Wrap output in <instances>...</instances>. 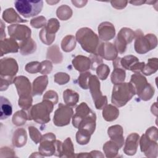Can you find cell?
<instances>
[{
    "label": "cell",
    "mask_w": 158,
    "mask_h": 158,
    "mask_svg": "<svg viewBox=\"0 0 158 158\" xmlns=\"http://www.w3.org/2000/svg\"><path fill=\"white\" fill-rule=\"evenodd\" d=\"M32 96L25 98H19L18 101V104L23 110H28L30 108L32 104Z\"/></svg>",
    "instance_id": "bcb514c9"
},
{
    "label": "cell",
    "mask_w": 158,
    "mask_h": 158,
    "mask_svg": "<svg viewBox=\"0 0 158 158\" xmlns=\"http://www.w3.org/2000/svg\"><path fill=\"white\" fill-rule=\"evenodd\" d=\"M140 148L141 152H144L146 156L149 157H154L153 153L157 156V141L149 139L146 135H143L140 138Z\"/></svg>",
    "instance_id": "9a60e30c"
},
{
    "label": "cell",
    "mask_w": 158,
    "mask_h": 158,
    "mask_svg": "<svg viewBox=\"0 0 158 158\" xmlns=\"http://www.w3.org/2000/svg\"><path fill=\"white\" fill-rule=\"evenodd\" d=\"M96 72L99 78L102 80H104L107 78L109 74L110 69L107 65L101 64L96 68Z\"/></svg>",
    "instance_id": "f35d334b"
},
{
    "label": "cell",
    "mask_w": 158,
    "mask_h": 158,
    "mask_svg": "<svg viewBox=\"0 0 158 158\" xmlns=\"http://www.w3.org/2000/svg\"><path fill=\"white\" fill-rule=\"evenodd\" d=\"M119 115V110L115 106L109 104L106 105L102 110V117L105 120L112 122L115 120Z\"/></svg>",
    "instance_id": "484cf974"
},
{
    "label": "cell",
    "mask_w": 158,
    "mask_h": 158,
    "mask_svg": "<svg viewBox=\"0 0 158 158\" xmlns=\"http://www.w3.org/2000/svg\"><path fill=\"white\" fill-rule=\"evenodd\" d=\"M17 12L25 18L35 16L40 14L43 7V1L18 0L14 2Z\"/></svg>",
    "instance_id": "5b68a950"
},
{
    "label": "cell",
    "mask_w": 158,
    "mask_h": 158,
    "mask_svg": "<svg viewBox=\"0 0 158 158\" xmlns=\"http://www.w3.org/2000/svg\"><path fill=\"white\" fill-rule=\"evenodd\" d=\"M144 65H145V63L144 62H138L132 66L130 70L135 73H139L140 72H142Z\"/></svg>",
    "instance_id": "db71d44e"
},
{
    "label": "cell",
    "mask_w": 158,
    "mask_h": 158,
    "mask_svg": "<svg viewBox=\"0 0 158 158\" xmlns=\"http://www.w3.org/2000/svg\"><path fill=\"white\" fill-rule=\"evenodd\" d=\"M56 136L52 133H47L42 136L39 146V152L43 156H51L56 152Z\"/></svg>",
    "instance_id": "30bf717a"
},
{
    "label": "cell",
    "mask_w": 158,
    "mask_h": 158,
    "mask_svg": "<svg viewBox=\"0 0 158 158\" xmlns=\"http://www.w3.org/2000/svg\"><path fill=\"white\" fill-rule=\"evenodd\" d=\"M56 15L60 20H67L72 17V10L67 5H62L57 8Z\"/></svg>",
    "instance_id": "836d02e7"
},
{
    "label": "cell",
    "mask_w": 158,
    "mask_h": 158,
    "mask_svg": "<svg viewBox=\"0 0 158 158\" xmlns=\"http://www.w3.org/2000/svg\"><path fill=\"white\" fill-rule=\"evenodd\" d=\"M48 83V78L46 75L37 77L33 82L32 96L41 95Z\"/></svg>",
    "instance_id": "44dd1931"
},
{
    "label": "cell",
    "mask_w": 158,
    "mask_h": 158,
    "mask_svg": "<svg viewBox=\"0 0 158 158\" xmlns=\"http://www.w3.org/2000/svg\"><path fill=\"white\" fill-rule=\"evenodd\" d=\"M20 52L22 55L26 56L34 52L36 49V43L31 38L23 41L19 46Z\"/></svg>",
    "instance_id": "4316f807"
},
{
    "label": "cell",
    "mask_w": 158,
    "mask_h": 158,
    "mask_svg": "<svg viewBox=\"0 0 158 158\" xmlns=\"http://www.w3.org/2000/svg\"><path fill=\"white\" fill-rule=\"evenodd\" d=\"M91 134L86 131L78 130L76 134L77 142L81 145L86 144L89 143L91 138Z\"/></svg>",
    "instance_id": "74e56055"
},
{
    "label": "cell",
    "mask_w": 158,
    "mask_h": 158,
    "mask_svg": "<svg viewBox=\"0 0 158 158\" xmlns=\"http://www.w3.org/2000/svg\"><path fill=\"white\" fill-rule=\"evenodd\" d=\"M2 17L4 20L9 23L27 22V20H23L22 18H21L13 8L6 9L3 12Z\"/></svg>",
    "instance_id": "603a6c76"
},
{
    "label": "cell",
    "mask_w": 158,
    "mask_h": 158,
    "mask_svg": "<svg viewBox=\"0 0 158 158\" xmlns=\"http://www.w3.org/2000/svg\"><path fill=\"white\" fill-rule=\"evenodd\" d=\"M39 36L41 41L46 45L51 44L55 40V35L48 34L44 28L40 31Z\"/></svg>",
    "instance_id": "60d3db41"
},
{
    "label": "cell",
    "mask_w": 158,
    "mask_h": 158,
    "mask_svg": "<svg viewBox=\"0 0 158 158\" xmlns=\"http://www.w3.org/2000/svg\"><path fill=\"white\" fill-rule=\"evenodd\" d=\"M157 70V59L152 58L148 60V64H145L142 73L146 75H151Z\"/></svg>",
    "instance_id": "e575fe53"
},
{
    "label": "cell",
    "mask_w": 158,
    "mask_h": 158,
    "mask_svg": "<svg viewBox=\"0 0 158 158\" xmlns=\"http://www.w3.org/2000/svg\"><path fill=\"white\" fill-rule=\"evenodd\" d=\"M60 27V23L56 19H51L43 27L45 31L49 35H55Z\"/></svg>",
    "instance_id": "8d00e7d4"
},
{
    "label": "cell",
    "mask_w": 158,
    "mask_h": 158,
    "mask_svg": "<svg viewBox=\"0 0 158 158\" xmlns=\"http://www.w3.org/2000/svg\"><path fill=\"white\" fill-rule=\"evenodd\" d=\"M25 70L30 73H35L40 72L41 62L35 61L28 63L25 68Z\"/></svg>",
    "instance_id": "7bdbcfd3"
},
{
    "label": "cell",
    "mask_w": 158,
    "mask_h": 158,
    "mask_svg": "<svg viewBox=\"0 0 158 158\" xmlns=\"http://www.w3.org/2000/svg\"><path fill=\"white\" fill-rule=\"evenodd\" d=\"M89 59L91 60V68L92 70H94L96 69V68L102 64V60L101 57L98 56V54H92L89 56Z\"/></svg>",
    "instance_id": "7dc6e473"
},
{
    "label": "cell",
    "mask_w": 158,
    "mask_h": 158,
    "mask_svg": "<svg viewBox=\"0 0 158 158\" xmlns=\"http://www.w3.org/2000/svg\"><path fill=\"white\" fill-rule=\"evenodd\" d=\"M139 136L136 133L129 135L126 139L125 145L123 149L124 152L128 156L134 155L137 150Z\"/></svg>",
    "instance_id": "ac0fdd59"
},
{
    "label": "cell",
    "mask_w": 158,
    "mask_h": 158,
    "mask_svg": "<svg viewBox=\"0 0 158 158\" xmlns=\"http://www.w3.org/2000/svg\"><path fill=\"white\" fill-rule=\"evenodd\" d=\"M76 46L75 38L73 35H67L61 42V48L65 52H70L74 49Z\"/></svg>",
    "instance_id": "1f68e13d"
},
{
    "label": "cell",
    "mask_w": 158,
    "mask_h": 158,
    "mask_svg": "<svg viewBox=\"0 0 158 158\" xmlns=\"http://www.w3.org/2000/svg\"><path fill=\"white\" fill-rule=\"evenodd\" d=\"M93 111L88 106L86 103L81 102L79 106H78L75 109V114L72 118V124L74 127L77 128L79 122L88 116Z\"/></svg>",
    "instance_id": "d6986e66"
},
{
    "label": "cell",
    "mask_w": 158,
    "mask_h": 158,
    "mask_svg": "<svg viewBox=\"0 0 158 158\" xmlns=\"http://www.w3.org/2000/svg\"><path fill=\"white\" fill-rule=\"evenodd\" d=\"M43 99H48L55 105L58 102V95L56 91L49 90L44 94Z\"/></svg>",
    "instance_id": "681fc988"
},
{
    "label": "cell",
    "mask_w": 158,
    "mask_h": 158,
    "mask_svg": "<svg viewBox=\"0 0 158 158\" xmlns=\"http://www.w3.org/2000/svg\"><path fill=\"white\" fill-rule=\"evenodd\" d=\"M52 69V65L51 61L46 60L41 62L40 73L44 75L49 73Z\"/></svg>",
    "instance_id": "c3c4849f"
},
{
    "label": "cell",
    "mask_w": 158,
    "mask_h": 158,
    "mask_svg": "<svg viewBox=\"0 0 158 158\" xmlns=\"http://www.w3.org/2000/svg\"><path fill=\"white\" fill-rule=\"evenodd\" d=\"M91 75V73L89 72H82L78 77V85L83 89H88V80Z\"/></svg>",
    "instance_id": "ab89813d"
},
{
    "label": "cell",
    "mask_w": 158,
    "mask_h": 158,
    "mask_svg": "<svg viewBox=\"0 0 158 158\" xmlns=\"http://www.w3.org/2000/svg\"><path fill=\"white\" fill-rule=\"evenodd\" d=\"M135 37V31L128 28H122L119 31L115 41L114 46L118 52L123 54L125 52L127 45L130 43Z\"/></svg>",
    "instance_id": "9c48e42d"
},
{
    "label": "cell",
    "mask_w": 158,
    "mask_h": 158,
    "mask_svg": "<svg viewBox=\"0 0 158 158\" xmlns=\"http://www.w3.org/2000/svg\"><path fill=\"white\" fill-rule=\"evenodd\" d=\"M135 94V90L132 84L121 83L115 84L112 89L111 102L120 107L125 106Z\"/></svg>",
    "instance_id": "7a4b0ae2"
},
{
    "label": "cell",
    "mask_w": 158,
    "mask_h": 158,
    "mask_svg": "<svg viewBox=\"0 0 158 158\" xmlns=\"http://www.w3.org/2000/svg\"><path fill=\"white\" fill-rule=\"evenodd\" d=\"M135 49L138 54H142L155 48L157 44V37L153 34L143 35V33L138 30L135 31Z\"/></svg>",
    "instance_id": "8992f818"
},
{
    "label": "cell",
    "mask_w": 158,
    "mask_h": 158,
    "mask_svg": "<svg viewBox=\"0 0 158 158\" xmlns=\"http://www.w3.org/2000/svg\"><path fill=\"white\" fill-rule=\"evenodd\" d=\"M27 141V135L26 130L23 128L17 129L12 136V144L17 147L20 148L23 146Z\"/></svg>",
    "instance_id": "cb8c5ba5"
},
{
    "label": "cell",
    "mask_w": 158,
    "mask_h": 158,
    "mask_svg": "<svg viewBox=\"0 0 158 158\" xmlns=\"http://www.w3.org/2000/svg\"><path fill=\"white\" fill-rule=\"evenodd\" d=\"M130 3L135 5V6H140L142 4H144V2H146V1H130Z\"/></svg>",
    "instance_id": "6f0895ef"
},
{
    "label": "cell",
    "mask_w": 158,
    "mask_h": 158,
    "mask_svg": "<svg viewBox=\"0 0 158 158\" xmlns=\"http://www.w3.org/2000/svg\"><path fill=\"white\" fill-rule=\"evenodd\" d=\"M87 2H88L87 1H72V4L77 7H81L83 6H85V4L87 3Z\"/></svg>",
    "instance_id": "11a10c76"
},
{
    "label": "cell",
    "mask_w": 158,
    "mask_h": 158,
    "mask_svg": "<svg viewBox=\"0 0 158 158\" xmlns=\"http://www.w3.org/2000/svg\"><path fill=\"white\" fill-rule=\"evenodd\" d=\"M75 37L83 50L91 54H97L99 45V38L91 28L84 27L79 29Z\"/></svg>",
    "instance_id": "6da1fadb"
},
{
    "label": "cell",
    "mask_w": 158,
    "mask_h": 158,
    "mask_svg": "<svg viewBox=\"0 0 158 158\" xmlns=\"http://www.w3.org/2000/svg\"><path fill=\"white\" fill-rule=\"evenodd\" d=\"M54 105L51 101L43 99L30 109L28 115V120H33L41 124L47 123L50 121V114L53 110Z\"/></svg>",
    "instance_id": "3957f363"
},
{
    "label": "cell",
    "mask_w": 158,
    "mask_h": 158,
    "mask_svg": "<svg viewBox=\"0 0 158 158\" xmlns=\"http://www.w3.org/2000/svg\"><path fill=\"white\" fill-rule=\"evenodd\" d=\"M88 88L97 109H103L107 104L106 96H103L100 89V82L96 75H91L88 80Z\"/></svg>",
    "instance_id": "52a82bcc"
},
{
    "label": "cell",
    "mask_w": 158,
    "mask_h": 158,
    "mask_svg": "<svg viewBox=\"0 0 158 158\" xmlns=\"http://www.w3.org/2000/svg\"><path fill=\"white\" fill-rule=\"evenodd\" d=\"M96 54L107 60H112L117 57L118 52L114 44L111 43H102L99 45Z\"/></svg>",
    "instance_id": "5bb4252c"
},
{
    "label": "cell",
    "mask_w": 158,
    "mask_h": 158,
    "mask_svg": "<svg viewBox=\"0 0 158 158\" xmlns=\"http://www.w3.org/2000/svg\"><path fill=\"white\" fill-rule=\"evenodd\" d=\"M1 40H2L3 38L6 37V33L4 32V30L5 27H4V23H3L2 20L1 21Z\"/></svg>",
    "instance_id": "9f6ffc18"
},
{
    "label": "cell",
    "mask_w": 158,
    "mask_h": 158,
    "mask_svg": "<svg viewBox=\"0 0 158 158\" xmlns=\"http://www.w3.org/2000/svg\"><path fill=\"white\" fill-rule=\"evenodd\" d=\"M13 83L16 86L19 98H25L31 96V83L27 77L18 76L15 77Z\"/></svg>",
    "instance_id": "4fadbf2b"
},
{
    "label": "cell",
    "mask_w": 158,
    "mask_h": 158,
    "mask_svg": "<svg viewBox=\"0 0 158 158\" xmlns=\"http://www.w3.org/2000/svg\"><path fill=\"white\" fill-rule=\"evenodd\" d=\"M46 19L43 16H40L33 18L30 21V24L33 28H39L46 25Z\"/></svg>",
    "instance_id": "f6af8a7d"
},
{
    "label": "cell",
    "mask_w": 158,
    "mask_h": 158,
    "mask_svg": "<svg viewBox=\"0 0 158 158\" xmlns=\"http://www.w3.org/2000/svg\"><path fill=\"white\" fill-rule=\"evenodd\" d=\"M76 157H91L90 154L88 153V152H85L84 154L83 152H81L80 154H77L75 156Z\"/></svg>",
    "instance_id": "680465c9"
},
{
    "label": "cell",
    "mask_w": 158,
    "mask_h": 158,
    "mask_svg": "<svg viewBox=\"0 0 158 158\" xmlns=\"http://www.w3.org/2000/svg\"><path fill=\"white\" fill-rule=\"evenodd\" d=\"M62 157H74V148L70 138H67L62 143Z\"/></svg>",
    "instance_id": "d6a6232c"
},
{
    "label": "cell",
    "mask_w": 158,
    "mask_h": 158,
    "mask_svg": "<svg viewBox=\"0 0 158 158\" xmlns=\"http://www.w3.org/2000/svg\"><path fill=\"white\" fill-rule=\"evenodd\" d=\"M28 131L31 139L35 143V144H38L40 142L42 135L36 127L30 126L28 127Z\"/></svg>",
    "instance_id": "b9f144b4"
},
{
    "label": "cell",
    "mask_w": 158,
    "mask_h": 158,
    "mask_svg": "<svg viewBox=\"0 0 158 158\" xmlns=\"http://www.w3.org/2000/svg\"><path fill=\"white\" fill-rule=\"evenodd\" d=\"M133 86L135 94L143 101H148L154 93V88L148 83L146 78L140 73H135L131 77L130 81Z\"/></svg>",
    "instance_id": "277c9868"
},
{
    "label": "cell",
    "mask_w": 158,
    "mask_h": 158,
    "mask_svg": "<svg viewBox=\"0 0 158 158\" xmlns=\"http://www.w3.org/2000/svg\"><path fill=\"white\" fill-rule=\"evenodd\" d=\"M70 80V76L64 72H58L54 75V81L59 85H65Z\"/></svg>",
    "instance_id": "ee69618b"
},
{
    "label": "cell",
    "mask_w": 158,
    "mask_h": 158,
    "mask_svg": "<svg viewBox=\"0 0 158 158\" xmlns=\"http://www.w3.org/2000/svg\"><path fill=\"white\" fill-rule=\"evenodd\" d=\"M73 114V110L70 106L59 103L57 109L54 112V124L57 127L67 125L70 123Z\"/></svg>",
    "instance_id": "ba28073f"
},
{
    "label": "cell",
    "mask_w": 158,
    "mask_h": 158,
    "mask_svg": "<svg viewBox=\"0 0 158 158\" xmlns=\"http://www.w3.org/2000/svg\"><path fill=\"white\" fill-rule=\"evenodd\" d=\"M64 101L66 105L72 107L76 105L79 99V94L70 89L65 90L63 93Z\"/></svg>",
    "instance_id": "83f0119b"
},
{
    "label": "cell",
    "mask_w": 158,
    "mask_h": 158,
    "mask_svg": "<svg viewBox=\"0 0 158 158\" xmlns=\"http://www.w3.org/2000/svg\"><path fill=\"white\" fill-rule=\"evenodd\" d=\"M72 62L74 68L80 72H84L91 67V60L89 57L86 56H77L72 60Z\"/></svg>",
    "instance_id": "7402d4cb"
},
{
    "label": "cell",
    "mask_w": 158,
    "mask_h": 158,
    "mask_svg": "<svg viewBox=\"0 0 158 158\" xmlns=\"http://www.w3.org/2000/svg\"><path fill=\"white\" fill-rule=\"evenodd\" d=\"M126 77V73L123 69L122 67H115L112 72L110 79L112 83L114 85L123 83Z\"/></svg>",
    "instance_id": "4dcf8cb0"
},
{
    "label": "cell",
    "mask_w": 158,
    "mask_h": 158,
    "mask_svg": "<svg viewBox=\"0 0 158 158\" xmlns=\"http://www.w3.org/2000/svg\"><path fill=\"white\" fill-rule=\"evenodd\" d=\"M107 133L110 140L114 141L119 148H122L124 143L122 127L119 125L111 126L108 128Z\"/></svg>",
    "instance_id": "e0dca14e"
},
{
    "label": "cell",
    "mask_w": 158,
    "mask_h": 158,
    "mask_svg": "<svg viewBox=\"0 0 158 158\" xmlns=\"http://www.w3.org/2000/svg\"><path fill=\"white\" fill-rule=\"evenodd\" d=\"M111 5L113 7L117 9H122L125 8L128 3L127 1H112Z\"/></svg>",
    "instance_id": "f5cc1de1"
},
{
    "label": "cell",
    "mask_w": 158,
    "mask_h": 158,
    "mask_svg": "<svg viewBox=\"0 0 158 158\" xmlns=\"http://www.w3.org/2000/svg\"><path fill=\"white\" fill-rule=\"evenodd\" d=\"M8 33L11 38L19 41H24L30 38L31 30L26 25L13 24L7 27Z\"/></svg>",
    "instance_id": "7c38bea8"
},
{
    "label": "cell",
    "mask_w": 158,
    "mask_h": 158,
    "mask_svg": "<svg viewBox=\"0 0 158 158\" xmlns=\"http://www.w3.org/2000/svg\"><path fill=\"white\" fill-rule=\"evenodd\" d=\"M46 58L51 59L55 64H58L62 62L63 57L58 46L54 45L48 49Z\"/></svg>",
    "instance_id": "f1b7e54d"
},
{
    "label": "cell",
    "mask_w": 158,
    "mask_h": 158,
    "mask_svg": "<svg viewBox=\"0 0 158 158\" xmlns=\"http://www.w3.org/2000/svg\"><path fill=\"white\" fill-rule=\"evenodd\" d=\"M1 101V120H4L9 117L12 114V106L10 102L5 97H0Z\"/></svg>",
    "instance_id": "d4e9b609"
},
{
    "label": "cell",
    "mask_w": 158,
    "mask_h": 158,
    "mask_svg": "<svg viewBox=\"0 0 158 158\" xmlns=\"http://www.w3.org/2000/svg\"><path fill=\"white\" fill-rule=\"evenodd\" d=\"M1 78V85H0V90L1 91L6 90L9 86V85L13 83L14 80L13 78H7V77H4L2 76H0Z\"/></svg>",
    "instance_id": "f907efd6"
},
{
    "label": "cell",
    "mask_w": 158,
    "mask_h": 158,
    "mask_svg": "<svg viewBox=\"0 0 158 158\" xmlns=\"http://www.w3.org/2000/svg\"><path fill=\"white\" fill-rule=\"evenodd\" d=\"M145 135L150 139L157 141V129L156 127H152L146 130Z\"/></svg>",
    "instance_id": "816d5d0a"
},
{
    "label": "cell",
    "mask_w": 158,
    "mask_h": 158,
    "mask_svg": "<svg viewBox=\"0 0 158 158\" xmlns=\"http://www.w3.org/2000/svg\"><path fill=\"white\" fill-rule=\"evenodd\" d=\"M19 67L17 61L10 57H5L0 60V75L4 77L14 79L18 72Z\"/></svg>",
    "instance_id": "8fae6325"
},
{
    "label": "cell",
    "mask_w": 158,
    "mask_h": 158,
    "mask_svg": "<svg viewBox=\"0 0 158 158\" xmlns=\"http://www.w3.org/2000/svg\"><path fill=\"white\" fill-rule=\"evenodd\" d=\"M28 120V115L23 110L16 112L12 117V123L16 126L23 125Z\"/></svg>",
    "instance_id": "d590c367"
},
{
    "label": "cell",
    "mask_w": 158,
    "mask_h": 158,
    "mask_svg": "<svg viewBox=\"0 0 158 158\" xmlns=\"http://www.w3.org/2000/svg\"><path fill=\"white\" fill-rule=\"evenodd\" d=\"M99 38L102 41H109L114 38L115 35V30L114 25L109 22H104L98 27Z\"/></svg>",
    "instance_id": "2e32d148"
},
{
    "label": "cell",
    "mask_w": 158,
    "mask_h": 158,
    "mask_svg": "<svg viewBox=\"0 0 158 158\" xmlns=\"http://www.w3.org/2000/svg\"><path fill=\"white\" fill-rule=\"evenodd\" d=\"M119 149L118 146L111 140L106 142L103 146V151L106 156L109 158L115 157L117 155Z\"/></svg>",
    "instance_id": "f546056e"
},
{
    "label": "cell",
    "mask_w": 158,
    "mask_h": 158,
    "mask_svg": "<svg viewBox=\"0 0 158 158\" xmlns=\"http://www.w3.org/2000/svg\"><path fill=\"white\" fill-rule=\"evenodd\" d=\"M19 49V44L12 38H4L1 40L0 49L1 56L10 52H17Z\"/></svg>",
    "instance_id": "ffe728a7"
}]
</instances>
